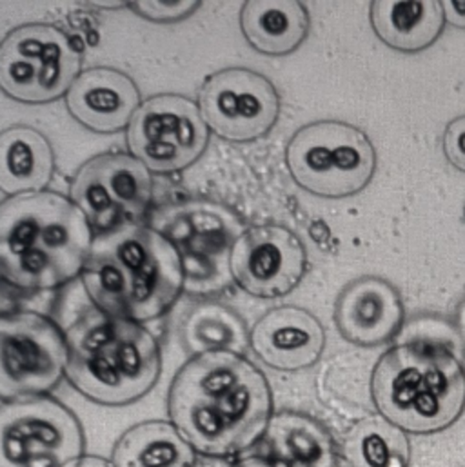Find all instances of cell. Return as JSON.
Wrapping results in <instances>:
<instances>
[{
	"label": "cell",
	"mask_w": 465,
	"mask_h": 467,
	"mask_svg": "<svg viewBox=\"0 0 465 467\" xmlns=\"http://www.w3.org/2000/svg\"><path fill=\"white\" fill-rule=\"evenodd\" d=\"M84 451L78 417L51 395L0 404V467H67Z\"/></svg>",
	"instance_id": "obj_10"
},
{
	"label": "cell",
	"mask_w": 465,
	"mask_h": 467,
	"mask_svg": "<svg viewBox=\"0 0 465 467\" xmlns=\"http://www.w3.org/2000/svg\"><path fill=\"white\" fill-rule=\"evenodd\" d=\"M55 177V151L31 126L0 131V192L5 197L46 192Z\"/></svg>",
	"instance_id": "obj_18"
},
{
	"label": "cell",
	"mask_w": 465,
	"mask_h": 467,
	"mask_svg": "<svg viewBox=\"0 0 465 467\" xmlns=\"http://www.w3.org/2000/svg\"><path fill=\"white\" fill-rule=\"evenodd\" d=\"M318 467H351V464L342 457V455H338V453H335L329 461H326L322 466Z\"/></svg>",
	"instance_id": "obj_33"
},
{
	"label": "cell",
	"mask_w": 465,
	"mask_h": 467,
	"mask_svg": "<svg viewBox=\"0 0 465 467\" xmlns=\"http://www.w3.org/2000/svg\"><path fill=\"white\" fill-rule=\"evenodd\" d=\"M113 467H195L197 451L168 420H146L126 430L113 446Z\"/></svg>",
	"instance_id": "obj_22"
},
{
	"label": "cell",
	"mask_w": 465,
	"mask_h": 467,
	"mask_svg": "<svg viewBox=\"0 0 465 467\" xmlns=\"http://www.w3.org/2000/svg\"><path fill=\"white\" fill-rule=\"evenodd\" d=\"M406 309L393 284L378 276H360L338 295L335 322L340 335L360 348L393 340L404 327Z\"/></svg>",
	"instance_id": "obj_15"
},
{
	"label": "cell",
	"mask_w": 465,
	"mask_h": 467,
	"mask_svg": "<svg viewBox=\"0 0 465 467\" xmlns=\"http://www.w3.org/2000/svg\"><path fill=\"white\" fill-rule=\"evenodd\" d=\"M67 382L98 406L122 408L144 399L162 373L155 335L142 324L91 311L67 331Z\"/></svg>",
	"instance_id": "obj_4"
},
{
	"label": "cell",
	"mask_w": 465,
	"mask_h": 467,
	"mask_svg": "<svg viewBox=\"0 0 465 467\" xmlns=\"http://www.w3.org/2000/svg\"><path fill=\"white\" fill-rule=\"evenodd\" d=\"M80 280L97 311L142 326L162 318L186 291L177 247L144 223L95 234Z\"/></svg>",
	"instance_id": "obj_2"
},
{
	"label": "cell",
	"mask_w": 465,
	"mask_h": 467,
	"mask_svg": "<svg viewBox=\"0 0 465 467\" xmlns=\"http://www.w3.org/2000/svg\"><path fill=\"white\" fill-rule=\"evenodd\" d=\"M446 22H450L455 27L465 29V0H450L442 4Z\"/></svg>",
	"instance_id": "obj_29"
},
{
	"label": "cell",
	"mask_w": 465,
	"mask_h": 467,
	"mask_svg": "<svg viewBox=\"0 0 465 467\" xmlns=\"http://www.w3.org/2000/svg\"><path fill=\"white\" fill-rule=\"evenodd\" d=\"M262 441L265 457L280 467H318L336 453L329 430L300 411L273 413Z\"/></svg>",
	"instance_id": "obj_19"
},
{
	"label": "cell",
	"mask_w": 465,
	"mask_h": 467,
	"mask_svg": "<svg viewBox=\"0 0 465 467\" xmlns=\"http://www.w3.org/2000/svg\"><path fill=\"white\" fill-rule=\"evenodd\" d=\"M179 337L184 351L191 357L219 351L243 355L249 346L243 317L232 306L215 300L191 306L181 320Z\"/></svg>",
	"instance_id": "obj_23"
},
{
	"label": "cell",
	"mask_w": 465,
	"mask_h": 467,
	"mask_svg": "<svg viewBox=\"0 0 465 467\" xmlns=\"http://www.w3.org/2000/svg\"><path fill=\"white\" fill-rule=\"evenodd\" d=\"M342 457L351 467H411V442L382 415L356 422L346 435Z\"/></svg>",
	"instance_id": "obj_24"
},
{
	"label": "cell",
	"mask_w": 465,
	"mask_h": 467,
	"mask_svg": "<svg viewBox=\"0 0 465 467\" xmlns=\"http://www.w3.org/2000/svg\"><path fill=\"white\" fill-rule=\"evenodd\" d=\"M444 155L451 166L465 173V115L451 120L444 131Z\"/></svg>",
	"instance_id": "obj_27"
},
{
	"label": "cell",
	"mask_w": 465,
	"mask_h": 467,
	"mask_svg": "<svg viewBox=\"0 0 465 467\" xmlns=\"http://www.w3.org/2000/svg\"><path fill=\"white\" fill-rule=\"evenodd\" d=\"M142 99L135 80L115 67H91L78 75L66 95L69 115L86 130L113 135L128 130Z\"/></svg>",
	"instance_id": "obj_17"
},
{
	"label": "cell",
	"mask_w": 465,
	"mask_h": 467,
	"mask_svg": "<svg viewBox=\"0 0 465 467\" xmlns=\"http://www.w3.org/2000/svg\"><path fill=\"white\" fill-rule=\"evenodd\" d=\"M66 331L36 309L0 317V400L46 397L66 379Z\"/></svg>",
	"instance_id": "obj_8"
},
{
	"label": "cell",
	"mask_w": 465,
	"mask_h": 467,
	"mask_svg": "<svg viewBox=\"0 0 465 467\" xmlns=\"http://www.w3.org/2000/svg\"><path fill=\"white\" fill-rule=\"evenodd\" d=\"M159 232L177 247L188 293H219L232 282V245L243 224L232 208L212 201H186L168 208Z\"/></svg>",
	"instance_id": "obj_9"
},
{
	"label": "cell",
	"mask_w": 465,
	"mask_h": 467,
	"mask_svg": "<svg viewBox=\"0 0 465 467\" xmlns=\"http://www.w3.org/2000/svg\"><path fill=\"white\" fill-rule=\"evenodd\" d=\"M232 467H280L276 462H273L271 459H267L265 455H253V457H245L238 462H234Z\"/></svg>",
	"instance_id": "obj_30"
},
{
	"label": "cell",
	"mask_w": 465,
	"mask_h": 467,
	"mask_svg": "<svg viewBox=\"0 0 465 467\" xmlns=\"http://www.w3.org/2000/svg\"><path fill=\"white\" fill-rule=\"evenodd\" d=\"M285 162L293 181L324 199L360 193L377 170L369 137L340 120H318L300 128L287 144Z\"/></svg>",
	"instance_id": "obj_6"
},
{
	"label": "cell",
	"mask_w": 465,
	"mask_h": 467,
	"mask_svg": "<svg viewBox=\"0 0 465 467\" xmlns=\"http://www.w3.org/2000/svg\"><path fill=\"white\" fill-rule=\"evenodd\" d=\"M95 232L73 201L57 192L0 202V275L36 295L80 278Z\"/></svg>",
	"instance_id": "obj_3"
},
{
	"label": "cell",
	"mask_w": 465,
	"mask_h": 467,
	"mask_svg": "<svg viewBox=\"0 0 465 467\" xmlns=\"http://www.w3.org/2000/svg\"><path fill=\"white\" fill-rule=\"evenodd\" d=\"M369 16L377 36L402 53L428 49L446 26L442 2H373Z\"/></svg>",
	"instance_id": "obj_21"
},
{
	"label": "cell",
	"mask_w": 465,
	"mask_h": 467,
	"mask_svg": "<svg viewBox=\"0 0 465 467\" xmlns=\"http://www.w3.org/2000/svg\"><path fill=\"white\" fill-rule=\"evenodd\" d=\"M201 2H131L129 7L153 22H179L191 16Z\"/></svg>",
	"instance_id": "obj_26"
},
{
	"label": "cell",
	"mask_w": 465,
	"mask_h": 467,
	"mask_svg": "<svg viewBox=\"0 0 465 467\" xmlns=\"http://www.w3.org/2000/svg\"><path fill=\"white\" fill-rule=\"evenodd\" d=\"M245 40L262 55L284 57L309 35V11L302 2H245L240 9Z\"/></svg>",
	"instance_id": "obj_20"
},
{
	"label": "cell",
	"mask_w": 465,
	"mask_h": 467,
	"mask_svg": "<svg viewBox=\"0 0 465 467\" xmlns=\"http://www.w3.org/2000/svg\"><path fill=\"white\" fill-rule=\"evenodd\" d=\"M197 104L210 131L230 142L262 139L280 115V97L273 82L247 67H228L210 75Z\"/></svg>",
	"instance_id": "obj_13"
},
{
	"label": "cell",
	"mask_w": 465,
	"mask_h": 467,
	"mask_svg": "<svg viewBox=\"0 0 465 467\" xmlns=\"http://www.w3.org/2000/svg\"><path fill=\"white\" fill-rule=\"evenodd\" d=\"M168 415L197 455L232 459L264 439L273 393L265 375L243 355L204 353L177 371Z\"/></svg>",
	"instance_id": "obj_1"
},
{
	"label": "cell",
	"mask_w": 465,
	"mask_h": 467,
	"mask_svg": "<svg viewBox=\"0 0 465 467\" xmlns=\"http://www.w3.org/2000/svg\"><path fill=\"white\" fill-rule=\"evenodd\" d=\"M398 344H418L428 348H439L457 355V349L464 348L457 327L437 317H420L411 320L398 333ZM459 357V355H457Z\"/></svg>",
	"instance_id": "obj_25"
},
{
	"label": "cell",
	"mask_w": 465,
	"mask_h": 467,
	"mask_svg": "<svg viewBox=\"0 0 465 467\" xmlns=\"http://www.w3.org/2000/svg\"><path fill=\"white\" fill-rule=\"evenodd\" d=\"M249 346L258 360L276 371L313 368L326 349L320 320L296 306L267 311L249 331Z\"/></svg>",
	"instance_id": "obj_16"
},
{
	"label": "cell",
	"mask_w": 465,
	"mask_h": 467,
	"mask_svg": "<svg viewBox=\"0 0 465 467\" xmlns=\"http://www.w3.org/2000/svg\"><path fill=\"white\" fill-rule=\"evenodd\" d=\"M455 327L459 331V337L462 340L465 348V298L459 304L457 307V315H455Z\"/></svg>",
	"instance_id": "obj_32"
},
{
	"label": "cell",
	"mask_w": 465,
	"mask_h": 467,
	"mask_svg": "<svg viewBox=\"0 0 465 467\" xmlns=\"http://www.w3.org/2000/svg\"><path fill=\"white\" fill-rule=\"evenodd\" d=\"M67 467H113V464H111V461H106L97 455H84Z\"/></svg>",
	"instance_id": "obj_31"
},
{
	"label": "cell",
	"mask_w": 465,
	"mask_h": 467,
	"mask_svg": "<svg viewBox=\"0 0 465 467\" xmlns=\"http://www.w3.org/2000/svg\"><path fill=\"white\" fill-rule=\"evenodd\" d=\"M69 199L95 234L137 224L153 202V173L131 153H102L77 171Z\"/></svg>",
	"instance_id": "obj_12"
},
{
	"label": "cell",
	"mask_w": 465,
	"mask_h": 467,
	"mask_svg": "<svg viewBox=\"0 0 465 467\" xmlns=\"http://www.w3.org/2000/svg\"><path fill=\"white\" fill-rule=\"evenodd\" d=\"M371 395L391 424L411 435H435L465 411V368L451 351L397 344L377 362Z\"/></svg>",
	"instance_id": "obj_5"
},
{
	"label": "cell",
	"mask_w": 465,
	"mask_h": 467,
	"mask_svg": "<svg viewBox=\"0 0 465 467\" xmlns=\"http://www.w3.org/2000/svg\"><path fill=\"white\" fill-rule=\"evenodd\" d=\"M232 282L256 298H280L302 282L307 253L291 230L276 224L247 228L230 258Z\"/></svg>",
	"instance_id": "obj_14"
},
{
	"label": "cell",
	"mask_w": 465,
	"mask_h": 467,
	"mask_svg": "<svg viewBox=\"0 0 465 467\" xmlns=\"http://www.w3.org/2000/svg\"><path fill=\"white\" fill-rule=\"evenodd\" d=\"M210 128L195 100L162 93L150 97L128 130L129 153L151 173H177L193 166L210 144Z\"/></svg>",
	"instance_id": "obj_11"
},
{
	"label": "cell",
	"mask_w": 465,
	"mask_h": 467,
	"mask_svg": "<svg viewBox=\"0 0 465 467\" xmlns=\"http://www.w3.org/2000/svg\"><path fill=\"white\" fill-rule=\"evenodd\" d=\"M31 296V293H26L13 284H9L2 275H0V317L22 311V309H33L26 306V298Z\"/></svg>",
	"instance_id": "obj_28"
},
{
	"label": "cell",
	"mask_w": 465,
	"mask_h": 467,
	"mask_svg": "<svg viewBox=\"0 0 465 467\" xmlns=\"http://www.w3.org/2000/svg\"><path fill=\"white\" fill-rule=\"evenodd\" d=\"M82 73V49L53 24H24L0 40V91L22 104L67 95Z\"/></svg>",
	"instance_id": "obj_7"
}]
</instances>
